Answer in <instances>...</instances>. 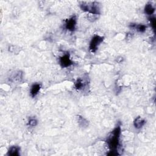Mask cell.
<instances>
[{
	"label": "cell",
	"mask_w": 156,
	"mask_h": 156,
	"mask_svg": "<svg viewBox=\"0 0 156 156\" xmlns=\"http://www.w3.org/2000/svg\"><path fill=\"white\" fill-rule=\"evenodd\" d=\"M20 148L17 146L11 147L7 152V155L11 156H18L20 155Z\"/></svg>",
	"instance_id": "obj_8"
},
{
	"label": "cell",
	"mask_w": 156,
	"mask_h": 156,
	"mask_svg": "<svg viewBox=\"0 0 156 156\" xmlns=\"http://www.w3.org/2000/svg\"><path fill=\"white\" fill-rule=\"evenodd\" d=\"M59 63L62 68H67L73 65V62L70 59L69 53L65 54L60 57Z\"/></svg>",
	"instance_id": "obj_4"
},
{
	"label": "cell",
	"mask_w": 156,
	"mask_h": 156,
	"mask_svg": "<svg viewBox=\"0 0 156 156\" xmlns=\"http://www.w3.org/2000/svg\"><path fill=\"white\" fill-rule=\"evenodd\" d=\"M149 21L151 22V25L153 28L154 30H155V24H156V22H155V18L154 17H151L149 18Z\"/></svg>",
	"instance_id": "obj_13"
},
{
	"label": "cell",
	"mask_w": 156,
	"mask_h": 156,
	"mask_svg": "<svg viewBox=\"0 0 156 156\" xmlns=\"http://www.w3.org/2000/svg\"><path fill=\"white\" fill-rule=\"evenodd\" d=\"M121 135V127L117 126L110 133L107 137L106 143L110 149L109 155H118V148L120 146V138Z\"/></svg>",
	"instance_id": "obj_1"
},
{
	"label": "cell",
	"mask_w": 156,
	"mask_h": 156,
	"mask_svg": "<svg viewBox=\"0 0 156 156\" xmlns=\"http://www.w3.org/2000/svg\"><path fill=\"white\" fill-rule=\"evenodd\" d=\"M76 23H77V20L76 16L72 17L66 20L65 24V28L67 30L73 32V31H74L76 29Z\"/></svg>",
	"instance_id": "obj_5"
},
{
	"label": "cell",
	"mask_w": 156,
	"mask_h": 156,
	"mask_svg": "<svg viewBox=\"0 0 156 156\" xmlns=\"http://www.w3.org/2000/svg\"><path fill=\"white\" fill-rule=\"evenodd\" d=\"M85 87V84L84 81H82L81 79H78L77 81L75 83V87L76 90H79L82 89Z\"/></svg>",
	"instance_id": "obj_11"
},
{
	"label": "cell",
	"mask_w": 156,
	"mask_h": 156,
	"mask_svg": "<svg viewBox=\"0 0 156 156\" xmlns=\"http://www.w3.org/2000/svg\"><path fill=\"white\" fill-rule=\"evenodd\" d=\"M80 7L82 10L88 12L92 15H99L100 9L98 3L96 1L93 2H81Z\"/></svg>",
	"instance_id": "obj_2"
},
{
	"label": "cell",
	"mask_w": 156,
	"mask_h": 156,
	"mask_svg": "<svg viewBox=\"0 0 156 156\" xmlns=\"http://www.w3.org/2000/svg\"><path fill=\"white\" fill-rule=\"evenodd\" d=\"M130 27L136 29L140 33H144L147 29V26L144 25H137V24H131Z\"/></svg>",
	"instance_id": "obj_10"
},
{
	"label": "cell",
	"mask_w": 156,
	"mask_h": 156,
	"mask_svg": "<svg viewBox=\"0 0 156 156\" xmlns=\"http://www.w3.org/2000/svg\"><path fill=\"white\" fill-rule=\"evenodd\" d=\"M155 12V7L153 6L151 3H148L146 4L144 7V13L148 15H151Z\"/></svg>",
	"instance_id": "obj_9"
},
{
	"label": "cell",
	"mask_w": 156,
	"mask_h": 156,
	"mask_svg": "<svg viewBox=\"0 0 156 156\" xmlns=\"http://www.w3.org/2000/svg\"><path fill=\"white\" fill-rule=\"evenodd\" d=\"M28 124L29 126H31V127H34L36 126H37V120L34 118H30L29 121H28Z\"/></svg>",
	"instance_id": "obj_12"
},
{
	"label": "cell",
	"mask_w": 156,
	"mask_h": 156,
	"mask_svg": "<svg viewBox=\"0 0 156 156\" xmlns=\"http://www.w3.org/2000/svg\"><path fill=\"white\" fill-rule=\"evenodd\" d=\"M41 89V85L40 84H37V83H36V84H34L32 87L30 88V95L33 98H34L35 97L37 96V95L40 91V90Z\"/></svg>",
	"instance_id": "obj_6"
},
{
	"label": "cell",
	"mask_w": 156,
	"mask_h": 156,
	"mask_svg": "<svg viewBox=\"0 0 156 156\" xmlns=\"http://www.w3.org/2000/svg\"><path fill=\"white\" fill-rule=\"evenodd\" d=\"M103 40L104 37L98 35L95 36L91 38L89 45V49L91 53H95L98 48V46L102 42Z\"/></svg>",
	"instance_id": "obj_3"
},
{
	"label": "cell",
	"mask_w": 156,
	"mask_h": 156,
	"mask_svg": "<svg viewBox=\"0 0 156 156\" xmlns=\"http://www.w3.org/2000/svg\"><path fill=\"white\" fill-rule=\"evenodd\" d=\"M145 123H146V121H145V120L143 118H142L140 117H138L135 119L134 121V127L136 129H141L144 125Z\"/></svg>",
	"instance_id": "obj_7"
}]
</instances>
